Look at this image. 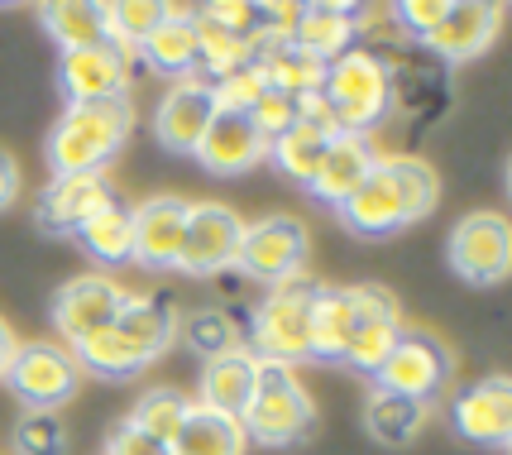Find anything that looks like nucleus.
Listing matches in <instances>:
<instances>
[{
  "instance_id": "obj_1",
  "label": "nucleus",
  "mask_w": 512,
  "mask_h": 455,
  "mask_svg": "<svg viewBox=\"0 0 512 455\" xmlns=\"http://www.w3.org/2000/svg\"><path fill=\"white\" fill-rule=\"evenodd\" d=\"M441 202V178L426 159L398 154V159H379L374 173L359 182L345 202L335 206L340 226L359 235V240H388L398 230L426 221Z\"/></svg>"
},
{
  "instance_id": "obj_2",
  "label": "nucleus",
  "mask_w": 512,
  "mask_h": 455,
  "mask_svg": "<svg viewBox=\"0 0 512 455\" xmlns=\"http://www.w3.org/2000/svg\"><path fill=\"white\" fill-rule=\"evenodd\" d=\"M134 130V106L130 96L120 101H82L67 106L48 135V168L53 178H72V173H106V163L125 149Z\"/></svg>"
},
{
  "instance_id": "obj_3",
  "label": "nucleus",
  "mask_w": 512,
  "mask_h": 455,
  "mask_svg": "<svg viewBox=\"0 0 512 455\" xmlns=\"http://www.w3.org/2000/svg\"><path fill=\"white\" fill-rule=\"evenodd\" d=\"M321 101L331 111L335 130L345 135H374L388 111L398 106V82H393V68L383 63L379 53L369 48H350L326 63V77H321Z\"/></svg>"
},
{
  "instance_id": "obj_4",
  "label": "nucleus",
  "mask_w": 512,
  "mask_h": 455,
  "mask_svg": "<svg viewBox=\"0 0 512 455\" xmlns=\"http://www.w3.org/2000/svg\"><path fill=\"white\" fill-rule=\"evenodd\" d=\"M316 283L312 273H297L288 283L268 288V297L254 307L249 317V355L254 360H268V364H297L312 360V307H316Z\"/></svg>"
},
{
  "instance_id": "obj_5",
  "label": "nucleus",
  "mask_w": 512,
  "mask_h": 455,
  "mask_svg": "<svg viewBox=\"0 0 512 455\" xmlns=\"http://www.w3.org/2000/svg\"><path fill=\"white\" fill-rule=\"evenodd\" d=\"M240 427H245L249 441H259L268 451H288V446H302L312 436L316 403L307 384L297 379V369L259 360V384H254V398H249Z\"/></svg>"
},
{
  "instance_id": "obj_6",
  "label": "nucleus",
  "mask_w": 512,
  "mask_h": 455,
  "mask_svg": "<svg viewBox=\"0 0 512 455\" xmlns=\"http://www.w3.org/2000/svg\"><path fill=\"white\" fill-rule=\"evenodd\" d=\"M312 259V230L297 216H264V221H245L240 250H235V269L254 278V283H288L297 273H307Z\"/></svg>"
},
{
  "instance_id": "obj_7",
  "label": "nucleus",
  "mask_w": 512,
  "mask_h": 455,
  "mask_svg": "<svg viewBox=\"0 0 512 455\" xmlns=\"http://www.w3.org/2000/svg\"><path fill=\"white\" fill-rule=\"evenodd\" d=\"M0 384L15 393V403L29 412H58L82 393V369L72 360V350L58 341H24L15 360L5 369Z\"/></svg>"
},
{
  "instance_id": "obj_8",
  "label": "nucleus",
  "mask_w": 512,
  "mask_h": 455,
  "mask_svg": "<svg viewBox=\"0 0 512 455\" xmlns=\"http://www.w3.org/2000/svg\"><path fill=\"white\" fill-rule=\"evenodd\" d=\"M450 269L465 278L469 288H493L512 269V230L503 211H469L450 226L446 240Z\"/></svg>"
},
{
  "instance_id": "obj_9",
  "label": "nucleus",
  "mask_w": 512,
  "mask_h": 455,
  "mask_svg": "<svg viewBox=\"0 0 512 455\" xmlns=\"http://www.w3.org/2000/svg\"><path fill=\"white\" fill-rule=\"evenodd\" d=\"M450 350L436 336L426 331H398V341L388 350V360L379 364L374 374V388H388L398 398H412V403H436L441 388L450 384Z\"/></svg>"
},
{
  "instance_id": "obj_10",
  "label": "nucleus",
  "mask_w": 512,
  "mask_h": 455,
  "mask_svg": "<svg viewBox=\"0 0 512 455\" xmlns=\"http://www.w3.org/2000/svg\"><path fill=\"white\" fill-rule=\"evenodd\" d=\"M240 235H245V221H240L235 206L187 202V235H182L178 273H187V278H221L225 269H235Z\"/></svg>"
},
{
  "instance_id": "obj_11",
  "label": "nucleus",
  "mask_w": 512,
  "mask_h": 455,
  "mask_svg": "<svg viewBox=\"0 0 512 455\" xmlns=\"http://www.w3.org/2000/svg\"><path fill=\"white\" fill-rule=\"evenodd\" d=\"M402 317H398V297L379 288V283H355V326L340 364H350L355 374H379V364L388 360V350L398 341Z\"/></svg>"
},
{
  "instance_id": "obj_12",
  "label": "nucleus",
  "mask_w": 512,
  "mask_h": 455,
  "mask_svg": "<svg viewBox=\"0 0 512 455\" xmlns=\"http://www.w3.org/2000/svg\"><path fill=\"white\" fill-rule=\"evenodd\" d=\"M450 427L465 436L469 446L508 451V441H512V384H508V374H489V379H474L469 388H460L455 403H450Z\"/></svg>"
},
{
  "instance_id": "obj_13",
  "label": "nucleus",
  "mask_w": 512,
  "mask_h": 455,
  "mask_svg": "<svg viewBox=\"0 0 512 455\" xmlns=\"http://www.w3.org/2000/svg\"><path fill=\"white\" fill-rule=\"evenodd\" d=\"M125 297L130 293L115 283L111 273H77V278H67L58 288V297H53V326H58L63 345L111 326L120 317V307H125Z\"/></svg>"
},
{
  "instance_id": "obj_14",
  "label": "nucleus",
  "mask_w": 512,
  "mask_h": 455,
  "mask_svg": "<svg viewBox=\"0 0 512 455\" xmlns=\"http://www.w3.org/2000/svg\"><path fill=\"white\" fill-rule=\"evenodd\" d=\"M211 120H216L211 82L206 77H182L154 106V139L168 154H197V144L211 130Z\"/></svg>"
},
{
  "instance_id": "obj_15",
  "label": "nucleus",
  "mask_w": 512,
  "mask_h": 455,
  "mask_svg": "<svg viewBox=\"0 0 512 455\" xmlns=\"http://www.w3.org/2000/svg\"><path fill=\"white\" fill-rule=\"evenodd\" d=\"M115 202V187L106 173H72V178H53L34 202V216L48 235H77L96 211Z\"/></svg>"
},
{
  "instance_id": "obj_16",
  "label": "nucleus",
  "mask_w": 512,
  "mask_h": 455,
  "mask_svg": "<svg viewBox=\"0 0 512 455\" xmlns=\"http://www.w3.org/2000/svg\"><path fill=\"white\" fill-rule=\"evenodd\" d=\"M134 211V264L144 269H178L182 235H187V197H144Z\"/></svg>"
},
{
  "instance_id": "obj_17",
  "label": "nucleus",
  "mask_w": 512,
  "mask_h": 455,
  "mask_svg": "<svg viewBox=\"0 0 512 455\" xmlns=\"http://www.w3.org/2000/svg\"><path fill=\"white\" fill-rule=\"evenodd\" d=\"M58 87H63L67 106H82V101H120V96H130V63H125L111 44L77 48V53H63V58H58Z\"/></svg>"
},
{
  "instance_id": "obj_18",
  "label": "nucleus",
  "mask_w": 512,
  "mask_h": 455,
  "mask_svg": "<svg viewBox=\"0 0 512 455\" xmlns=\"http://www.w3.org/2000/svg\"><path fill=\"white\" fill-rule=\"evenodd\" d=\"M498 24H503V5L460 0V5H446L441 24L426 34L422 44L431 48L441 63H469V58H479V53L498 39Z\"/></svg>"
},
{
  "instance_id": "obj_19",
  "label": "nucleus",
  "mask_w": 512,
  "mask_h": 455,
  "mask_svg": "<svg viewBox=\"0 0 512 455\" xmlns=\"http://www.w3.org/2000/svg\"><path fill=\"white\" fill-rule=\"evenodd\" d=\"M192 159H197L206 173H216V178H240V173H249V168H259V163L268 159V139L249 125V115L216 111L211 130L201 135Z\"/></svg>"
},
{
  "instance_id": "obj_20",
  "label": "nucleus",
  "mask_w": 512,
  "mask_h": 455,
  "mask_svg": "<svg viewBox=\"0 0 512 455\" xmlns=\"http://www.w3.org/2000/svg\"><path fill=\"white\" fill-rule=\"evenodd\" d=\"M111 326L125 336V345L139 355L144 369L163 360L173 350V341H178V312H173L168 297H158V293H130Z\"/></svg>"
},
{
  "instance_id": "obj_21",
  "label": "nucleus",
  "mask_w": 512,
  "mask_h": 455,
  "mask_svg": "<svg viewBox=\"0 0 512 455\" xmlns=\"http://www.w3.org/2000/svg\"><path fill=\"white\" fill-rule=\"evenodd\" d=\"M383 154L374 149V135H340L326 144V159H321V168H316V178H312V192L316 202H326V206H340L350 192H355L359 182L374 173V163H379Z\"/></svg>"
},
{
  "instance_id": "obj_22",
  "label": "nucleus",
  "mask_w": 512,
  "mask_h": 455,
  "mask_svg": "<svg viewBox=\"0 0 512 455\" xmlns=\"http://www.w3.org/2000/svg\"><path fill=\"white\" fill-rule=\"evenodd\" d=\"M359 20H364L359 5H335V0L331 5H302L297 10V29H292V44L307 48L321 63H331V58L355 48Z\"/></svg>"
},
{
  "instance_id": "obj_23",
  "label": "nucleus",
  "mask_w": 512,
  "mask_h": 455,
  "mask_svg": "<svg viewBox=\"0 0 512 455\" xmlns=\"http://www.w3.org/2000/svg\"><path fill=\"white\" fill-rule=\"evenodd\" d=\"M254 384H259V360L249 350H235V355L201 364V384H197L201 408L225 412V417H245Z\"/></svg>"
},
{
  "instance_id": "obj_24",
  "label": "nucleus",
  "mask_w": 512,
  "mask_h": 455,
  "mask_svg": "<svg viewBox=\"0 0 512 455\" xmlns=\"http://www.w3.org/2000/svg\"><path fill=\"white\" fill-rule=\"evenodd\" d=\"M134 58H139L144 68L173 77V82L197 77V29H192V10H178V5H173V15L139 44Z\"/></svg>"
},
{
  "instance_id": "obj_25",
  "label": "nucleus",
  "mask_w": 512,
  "mask_h": 455,
  "mask_svg": "<svg viewBox=\"0 0 512 455\" xmlns=\"http://www.w3.org/2000/svg\"><path fill=\"white\" fill-rule=\"evenodd\" d=\"M340 135V130H331V125H316V120H292L288 130L278 139H268V163L283 173V178L302 182V187H312L316 168H321V159H326V144Z\"/></svg>"
},
{
  "instance_id": "obj_26",
  "label": "nucleus",
  "mask_w": 512,
  "mask_h": 455,
  "mask_svg": "<svg viewBox=\"0 0 512 455\" xmlns=\"http://www.w3.org/2000/svg\"><path fill=\"white\" fill-rule=\"evenodd\" d=\"M254 68L264 72V82L273 91H283L292 101L302 96H316L321 91V77H326V63L312 58L307 48H297L292 39H278V44H264L259 48V63Z\"/></svg>"
},
{
  "instance_id": "obj_27",
  "label": "nucleus",
  "mask_w": 512,
  "mask_h": 455,
  "mask_svg": "<svg viewBox=\"0 0 512 455\" xmlns=\"http://www.w3.org/2000/svg\"><path fill=\"white\" fill-rule=\"evenodd\" d=\"M192 29H197V72H206V82H221L230 72L254 68L259 63V44L230 34L225 24H216L211 15L192 10Z\"/></svg>"
},
{
  "instance_id": "obj_28",
  "label": "nucleus",
  "mask_w": 512,
  "mask_h": 455,
  "mask_svg": "<svg viewBox=\"0 0 512 455\" xmlns=\"http://www.w3.org/2000/svg\"><path fill=\"white\" fill-rule=\"evenodd\" d=\"M426 417H431L426 403L398 398V393H388V388H369V398H364V432L374 436L379 446H393V451L422 436Z\"/></svg>"
},
{
  "instance_id": "obj_29",
  "label": "nucleus",
  "mask_w": 512,
  "mask_h": 455,
  "mask_svg": "<svg viewBox=\"0 0 512 455\" xmlns=\"http://www.w3.org/2000/svg\"><path fill=\"white\" fill-rule=\"evenodd\" d=\"M168 451L173 455H245L249 436L240 427V417H225V412H211V408H201V403H192L178 441Z\"/></svg>"
},
{
  "instance_id": "obj_30",
  "label": "nucleus",
  "mask_w": 512,
  "mask_h": 455,
  "mask_svg": "<svg viewBox=\"0 0 512 455\" xmlns=\"http://www.w3.org/2000/svg\"><path fill=\"white\" fill-rule=\"evenodd\" d=\"M39 24H44V34L63 53L106 44V5H96V0H58V5H44Z\"/></svg>"
},
{
  "instance_id": "obj_31",
  "label": "nucleus",
  "mask_w": 512,
  "mask_h": 455,
  "mask_svg": "<svg viewBox=\"0 0 512 455\" xmlns=\"http://www.w3.org/2000/svg\"><path fill=\"white\" fill-rule=\"evenodd\" d=\"M355 326V288H326L316 293L312 307V360L316 364H340L345 341Z\"/></svg>"
},
{
  "instance_id": "obj_32",
  "label": "nucleus",
  "mask_w": 512,
  "mask_h": 455,
  "mask_svg": "<svg viewBox=\"0 0 512 455\" xmlns=\"http://www.w3.org/2000/svg\"><path fill=\"white\" fill-rule=\"evenodd\" d=\"M96 264H130L134 254V211L115 197L106 211H96L87 226L72 235Z\"/></svg>"
},
{
  "instance_id": "obj_33",
  "label": "nucleus",
  "mask_w": 512,
  "mask_h": 455,
  "mask_svg": "<svg viewBox=\"0 0 512 455\" xmlns=\"http://www.w3.org/2000/svg\"><path fill=\"white\" fill-rule=\"evenodd\" d=\"M178 336H182V345H187L201 364H211V360H221V355L245 350L240 321L230 317L225 307H197V312H187V317L178 321Z\"/></svg>"
},
{
  "instance_id": "obj_34",
  "label": "nucleus",
  "mask_w": 512,
  "mask_h": 455,
  "mask_svg": "<svg viewBox=\"0 0 512 455\" xmlns=\"http://www.w3.org/2000/svg\"><path fill=\"white\" fill-rule=\"evenodd\" d=\"M67 350H72V360L82 369V379H87V374H96V379H130V374L144 369L139 355L125 345V336H120L115 326H101V331H91L82 341H72Z\"/></svg>"
},
{
  "instance_id": "obj_35",
  "label": "nucleus",
  "mask_w": 512,
  "mask_h": 455,
  "mask_svg": "<svg viewBox=\"0 0 512 455\" xmlns=\"http://www.w3.org/2000/svg\"><path fill=\"white\" fill-rule=\"evenodd\" d=\"M173 15V5H158V0H125V5H106V44L130 63L139 44L154 34L158 24Z\"/></svg>"
},
{
  "instance_id": "obj_36",
  "label": "nucleus",
  "mask_w": 512,
  "mask_h": 455,
  "mask_svg": "<svg viewBox=\"0 0 512 455\" xmlns=\"http://www.w3.org/2000/svg\"><path fill=\"white\" fill-rule=\"evenodd\" d=\"M187 412H192V403L182 398L178 388H149V393H139L130 422L144 436H154V441H163V446H173L178 432H182V422H187Z\"/></svg>"
},
{
  "instance_id": "obj_37",
  "label": "nucleus",
  "mask_w": 512,
  "mask_h": 455,
  "mask_svg": "<svg viewBox=\"0 0 512 455\" xmlns=\"http://www.w3.org/2000/svg\"><path fill=\"white\" fill-rule=\"evenodd\" d=\"M15 451L20 455H67V427L58 412H24L15 427Z\"/></svg>"
},
{
  "instance_id": "obj_38",
  "label": "nucleus",
  "mask_w": 512,
  "mask_h": 455,
  "mask_svg": "<svg viewBox=\"0 0 512 455\" xmlns=\"http://www.w3.org/2000/svg\"><path fill=\"white\" fill-rule=\"evenodd\" d=\"M292 120H297V101H292V96H283V91H273V87H268L264 96L254 101V111H249V125H254L264 139H278Z\"/></svg>"
},
{
  "instance_id": "obj_39",
  "label": "nucleus",
  "mask_w": 512,
  "mask_h": 455,
  "mask_svg": "<svg viewBox=\"0 0 512 455\" xmlns=\"http://www.w3.org/2000/svg\"><path fill=\"white\" fill-rule=\"evenodd\" d=\"M106 455H173V451H168L163 441H154V436H144L130 417H125V422H115V432L106 436Z\"/></svg>"
},
{
  "instance_id": "obj_40",
  "label": "nucleus",
  "mask_w": 512,
  "mask_h": 455,
  "mask_svg": "<svg viewBox=\"0 0 512 455\" xmlns=\"http://www.w3.org/2000/svg\"><path fill=\"white\" fill-rule=\"evenodd\" d=\"M393 15H398V24L412 39H426V34L441 24V15H446V0H402Z\"/></svg>"
},
{
  "instance_id": "obj_41",
  "label": "nucleus",
  "mask_w": 512,
  "mask_h": 455,
  "mask_svg": "<svg viewBox=\"0 0 512 455\" xmlns=\"http://www.w3.org/2000/svg\"><path fill=\"white\" fill-rule=\"evenodd\" d=\"M20 197V163L10 149H0V211H10Z\"/></svg>"
},
{
  "instance_id": "obj_42",
  "label": "nucleus",
  "mask_w": 512,
  "mask_h": 455,
  "mask_svg": "<svg viewBox=\"0 0 512 455\" xmlns=\"http://www.w3.org/2000/svg\"><path fill=\"white\" fill-rule=\"evenodd\" d=\"M15 350H20V336L10 331V321L0 317V379H5V369H10V360H15Z\"/></svg>"
}]
</instances>
